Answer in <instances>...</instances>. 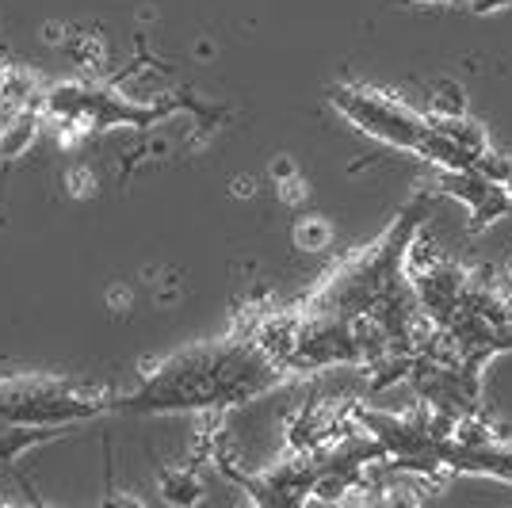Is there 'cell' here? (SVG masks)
Segmentation results:
<instances>
[{"mask_svg": "<svg viewBox=\"0 0 512 508\" xmlns=\"http://www.w3.org/2000/svg\"><path fill=\"white\" fill-rule=\"evenodd\" d=\"M291 379L272 363L249 333L234 329L230 337L184 348L169 360L153 363L134 394H115L111 413L153 417V413H222L276 390Z\"/></svg>", "mask_w": 512, "mask_h": 508, "instance_id": "6da1fadb", "label": "cell"}, {"mask_svg": "<svg viewBox=\"0 0 512 508\" xmlns=\"http://www.w3.org/2000/svg\"><path fill=\"white\" fill-rule=\"evenodd\" d=\"M325 100L333 104V111L341 119H348L360 134L383 142V146L413 153V157H421L432 169H470L467 157L432 127L428 111L409 107L394 92L356 85V81H337V85L325 88Z\"/></svg>", "mask_w": 512, "mask_h": 508, "instance_id": "7a4b0ae2", "label": "cell"}, {"mask_svg": "<svg viewBox=\"0 0 512 508\" xmlns=\"http://www.w3.org/2000/svg\"><path fill=\"white\" fill-rule=\"evenodd\" d=\"M279 195H283L287 203H302V199H306V180L295 172L291 180H283V184H279Z\"/></svg>", "mask_w": 512, "mask_h": 508, "instance_id": "8fae6325", "label": "cell"}, {"mask_svg": "<svg viewBox=\"0 0 512 508\" xmlns=\"http://www.w3.org/2000/svg\"><path fill=\"white\" fill-rule=\"evenodd\" d=\"M428 115H467V92L459 81L444 77L428 96Z\"/></svg>", "mask_w": 512, "mask_h": 508, "instance_id": "9c48e42d", "label": "cell"}, {"mask_svg": "<svg viewBox=\"0 0 512 508\" xmlns=\"http://www.w3.org/2000/svg\"><path fill=\"white\" fill-rule=\"evenodd\" d=\"M470 16H493V12H505L512 8V0H463Z\"/></svg>", "mask_w": 512, "mask_h": 508, "instance_id": "30bf717a", "label": "cell"}, {"mask_svg": "<svg viewBox=\"0 0 512 508\" xmlns=\"http://www.w3.org/2000/svg\"><path fill=\"white\" fill-rule=\"evenodd\" d=\"M31 104L43 111V119H77L88 130H115V127H153L169 111L150 104H134L119 88L100 85V81H65V85H46L35 92Z\"/></svg>", "mask_w": 512, "mask_h": 508, "instance_id": "277c9868", "label": "cell"}, {"mask_svg": "<svg viewBox=\"0 0 512 508\" xmlns=\"http://www.w3.org/2000/svg\"><path fill=\"white\" fill-rule=\"evenodd\" d=\"M329 241H333V226L321 214H302L295 222V245L302 253H321V249H329Z\"/></svg>", "mask_w": 512, "mask_h": 508, "instance_id": "ba28073f", "label": "cell"}, {"mask_svg": "<svg viewBox=\"0 0 512 508\" xmlns=\"http://www.w3.org/2000/svg\"><path fill=\"white\" fill-rule=\"evenodd\" d=\"M88 169H69V176H65V184H69V191L73 195H85L88 191V176H85Z\"/></svg>", "mask_w": 512, "mask_h": 508, "instance_id": "7c38bea8", "label": "cell"}, {"mask_svg": "<svg viewBox=\"0 0 512 508\" xmlns=\"http://www.w3.org/2000/svg\"><path fill=\"white\" fill-rule=\"evenodd\" d=\"M69 428H46V424H16V421H0V463L12 466L20 455L35 451L43 444L62 440Z\"/></svg>", "mask_w": 512, "mask_h": 508, "instance_id": "8992f818", "label": "cell"}, {"mask_svg": "<svg viewBox=\"0 0 512 508\" xmlns=\"http://www.w3.org/2000/svg\"><path fill=\"white\" fill-rule=\"evenodd\" d=\"M111 390H85L69 379L20 375L0 379V421L46 424V428H73L111 413Z\"/></svg>", "mask_w": 512, "mask_h": 508, "instance_id": "3957f363", "label": "cell"}, {"mask_svg": "<svg viewBox=\"0 0 512 508\" xmlns=\"http://www.w3.org/2000/svg\"><path fill=\"white\" fill-rule=\"evenodd\" d=\"M406 4H417V0H406Z\"/></svg>", "mask_w": 512, "mask_h": 508, "instance_id": "5bb4252c", "label": "cell"}, {"mask_svg": "<svg viewBox=\"0 0 512 508\" xmlns=\"http://www.w3.org/2000/svg\"><path fill=\"white\" fill-rule=\"evenodd\" d=\"M436 191L467 207L470 233H482L486 226L501 222V218L512 211L505 184L482 176L478 169H436Z\"/></svg>", "mask_w": 512, "mask_h": 508, "instance_id": "5b68a950", "label": "cell"}, {"mask_svg": "<svg viewBox=\"0 0 512 508\" xmlns=\"http://www.w3.org/2000/svg\"><path fill=\"white\" fill-rule=\"evenodd\" d=\"M505 191H509V203H512V172L505 176Z\"/></svg>", "mask_w": 512, "mask_h": 508, "instance_id": "4fadbf2b", "label": "cell"}, {"mask_svg": "<svg viewBox=\"0 0 512 508\" xmlns=\"http://www.w3.org/2000/svg\"><path fill=\"white\" fill-rule=\"evenodd\" d=\"M161 497H165L169 505H195V501H203L199 470H195L192 463L165 470V474H161Z\"/></svg>", "mask_w": 512, "mask_h": 508, "instance_id": "52a82bcc", "label": "cell"}]
</instances>
